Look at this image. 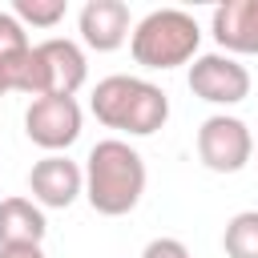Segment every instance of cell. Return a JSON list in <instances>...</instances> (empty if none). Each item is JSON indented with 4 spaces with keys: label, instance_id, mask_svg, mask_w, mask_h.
<instances>
[{
    "label": "cell",
    "instance_id": "2e32d148",
    "mask_svg": "<svg viewBox=\"0 0 258 258\" xmlns=\"http://www.w3.org/2000/svg\"><path fill=\"white\" fill-rule=\"evenodd\" d=\"M0 258H44L40 246H0Z\"/></svg>",
    "mask_w": 258,
    "mask_h": 258
},
{
    "label": "cell",
    "instance_id": "4fadbf2b",
    "mask_svg": "<svg viewBox=\"0 0 258 258\" xmlns=\"http://www.w3.org/2000/svg\"><path fill=\"white\" fill-rule=\"evenodd\" d=\"M28 48H32V40H28L24 24H20L12 12H0V69L8 73V69H12Z\"/></svg>",
    "mask_w": 258,
    "mask_h": 258
},
{
    "label": "cell",
    "instance_id": "7c38bea8",
    "mask_svg": "<svg viewBox=\"0 0 258 258\" xmlns=\"http://www.w3.org/2000/svg\"><path fill=\"white\" fill-rule=\"evenodd\" d=\"M226 258H258V210H242L226 222L222 234Z\"/></svg>",
    "mask_w": 258,
    "mask_h": 258
},
{
    "label": "cell",
    "instance_id": "5bb4252c",
    "mask_svg": "<svg viewBox=\"0 0 258 258\" xmlns=\"http://www.w3.org/2000/svg\"><path fill=\"white\" fill-rule=\"evenodd\" d=\"M64 0H16L12 4V16L20 24H32V28H52L64 20Z\"/></svg>",
    "mask_w": 258,
    "mask_h": 258
},
{
    "label": "cell",
    "instance_id": "9c48e42d",
    "mask_svg": "<svg viewBox=\"0 0 258 258\" xmlns=\"http://www.w3.org/2000/svg\"><path fill=\"white\" fill-rule=\"evenodd\" d=\"M210 32L226 56H258V0H226L210 16Z\"/></svg>",
    "mask_w": 258,
    "mask_h": 258
},
{
    "label": "cell",
    "instance_id": "30bf717a",
    "mask_svg": "<svg viewBox=\"0 0 258 258\" xmlns=\"http://www.w3.org/2000/svg\"><path fill=\"white\" fill-rule=\"evenodd\" d=\"M81 40L97 52H113L129 40V4L121 0H89L77 16Z\"/></svg>",
    "mask_w": 258,
    "mask_h": 258
},
{
    "label": "cell",
    "instance_id": "3957f363",
    "mask_svg": "<svg viewBox=\"0 0 258 258\" xmlns=\"http://www.w3.org/2000/svg\"><path fill=\"white\" fill-rule=\"evenodd\" d=\"M89 77V60L81 52L77 40L69 36H48L40 44H32L12 69H8V85L16 93L36 97H73Z\"/></svg>",
    "mask_w": 258,
    "mask_h": 258
},
{
    "label": "cell",
    "instance_id": "e0dca14e",
    "mask_svg": "<svg viewBox=\"0 0 258 258\" xmlns=\"http://www.w3.org/2000/svg\"><path fill=\"white\" fill-rule=\"evenodd\" d=\"M4 93H12V85H8V73L0 69V97H4Z\"/></svg>",
    "mask_w": 258,
    "mask_h": 258
},
{
    "label": "cell",
    "instance_id": "7a4b0ae2",
    "mask_svg": "<svg viewBox=\"0 0 258 258\" xmlns=\"http://www.w3.org/2000/svg\"><path fill=\"white\" fill-rule=\"evenodd\" d=\"M89 109L105 129H121L129 137H149L169 121V97L153 81L129 77V73H113L97 81Z\"/></svg>",
    "mask_w": 258,
    "mask_h": 258
},
{
    "label": "cell",
    "instance_id": "52a82bcc",
    "mask_svg": "<svg viewBox=\"0 0 258 258\" xmlns=\"http://www.w3.org/2000/svg\"><path fill=\"white\" fill-rule=\"evenodd\" d=\"M24 133L32 145L60 153L81 137V105L77 97H36L24 109Z\"/></svg>",
    "mask_w": 258,
    "mask_h": 258
},
{
    "label": "cell",
    "instance_id": "6da1fadb",
    "mask_svg": "<svg viewBox=\"0 0 258 258\" xmlns=\"http://www.w3.org/2000/svg\"><path fill=\"white\" fill-rule=\"evenodd\" d=\"M141 194H145L141 153L121 137L97 141L85 157V198H89V206L105 218H121V214L137 210Z\"/></svg>",
    "mask_w": 258,
    "mask_h": 258
},
{
    "label": "cell",
    "instance_id": "9a60e30c",
    "mask_svg": "<svg viewBox=\"0 0 258 258\" xmlns=\"http://www.w3.org/2000/svg\"><path fill=\"white\" fill-rule=\"evenodd\" d=\"M141 258H189V250L177 238H153V242H145Z\"/></svg>",
    "mask_w": 258,
    "mask_h": 258
},
{
    "label": "cell",
    "instance_id": "277c9868",
    "mask_svg": "<svg viewBox=\"0 0 258 258\" xmlns=\"http://www.w3.org/2000/svg\"><path fill=\"white\" fill-rule=\"evenodd\" d=\"M198 44H202V28L181 8H153L129 32L133 60L141 69H161V73L177 69V64H189L198 56Z\"/></svg>",
    "mask_w": 258,
    "mask_h": 258
},
{
    "label": "cell",
    "instance_id": "ba28073f",
    "mask_svg": "<svg viewBox=\"0 0 258 258\" xmlns=\"http://www.w3.org/2000/svg\"><path fill=\"white\" fill-rule=\"evenodd\" d=\"M28 189L40 210H69L85 194V169L64 153H48L28 169Z\"/></svg>",
    "mask_w": 258,
    "mask_h": 258
},
{
    "label": "cell",
    "instance_id": "8992f818",
    "mask_svg": "<svg viewBox=\"0 0 258 258\" xmlns=\"http://www.w3.org/2000/svg\"><path fill=\"white\" fill-rule=\"evenodd\" d=\"M189 93L210 105H238L250 97V73L226 52H202L189 64Z\"/></svg>",
    "mask_w": 258,
    "mask_h": 258
},
{
    "label": "cell",
    "instance_id": "5b68a950",
    "mask_svg": "<svg viewBox=\"0 0 258 258\" xmlns=\"http://www.w3.org/2000/svg\"><path fill=\"white\" fill-rule=\"evenodd\" d=\"M198 157L206 169L214 173H238L246 169V161L254 157V133L246 129L242 117H226L214 113L202 121L198 129Z\"/></svg>",
    "mask_w": 258,
    "mask_h": 258
},
{
    "label": "cell",
    "instance_id": "8fae6325",
    "mask_svg": "<svg viewBox=\"0 0 258 258\" xmlns=\"http://www.w3.org/2000/svg\"><path fill=\"white\" fill-rule=\"evenodd\" d=\"M44 234H48V222L32 198L0 202V246H40Z\"/></svg>",
    "mask_w": 258,
    "mask_h": 258
}]
</instances>
